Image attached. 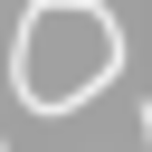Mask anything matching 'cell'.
<instances>
[{"instance_id":"obj_1","label":"cell","mask_w":152,"mask_h":152,"mask_svg":"<svg viewBox=\"0 0 152 152\" xmlns=\"http://www.w3.org/2000/svg\"><path fill=\"white\" fill-rule=\"evenodd\" d=\"M0 152H10V142H0Z\"/></svg>"}]
</instances>
